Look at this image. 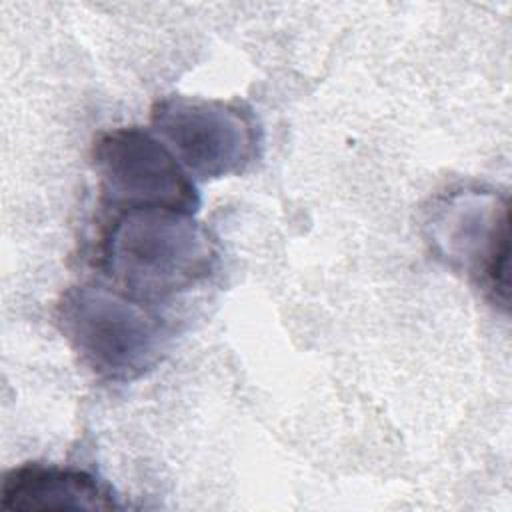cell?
Here are the masks:
<instances>
[{
  "instance_id": "6da1fadb",
  "label": "cell",
  "mask_w": 512,
  "mask_h": 512,
  "mask_svg": "<svg viewBox=\"0 0 512 512\" xmlns=\"http://www.w3.org/2000/svg\"><path fill=\"white\" fill-rule=\"evenodd\" d=\"M216 240L194 214L170 208L112 212L98 242V266L120 292L156 304L206 280Z\"/></svg>"
},
{
  "instance_id": "7a4b0ae2",
  "label": "cell",
  "mask_w": 512,
  "mask_h": 512,
  "mask_svg": "<svg viewBox=\"0 0 512 512\" xmlns=\"http://www.w3.org/2000/svg\"><path fill=\"white\" fill-rule=\"evenodd\" d=\"M56 322L80 360L102 380L132 382L164 358L170 328L152 304L112 284L84 282L62 292Z\"/></svg>"
},
{
  "instance_id": "3957f363",
  "label": "cell",
  "mask_w": 512,
  "mask_h": 512,
  "mask_svg": "<svg viewBox=\"0 0 512 512\" xmlns=\"http://www.w3.org/2000/svg\"><path fill=\"white\" fill-rule=\"evenodd\" d=\"M152 132L196 180L242 174L258 156L262 130L236 100L170 94L152 106Z\"/></svg>"
},
{
  "instance_id": "277c9868",
  "label": "cell",
  "mask_w": 512,
  "mask_h": 512,
  "mask_svg": "<svg viewBox=\"0 0 512 512\" xmlns=\"http://www.w3.org/2000/svg\"><path fill=\"white\" fill-rule=\"evenodd\" d=\"M100 202L112 210L170 208L194 214L200 206L192 176L172 150L140 126L100 132L92 144Z\"/></svg>"
},
{
  "instance_id": "5b68a950",
  "label": "cell",
  "mask_w": 512,
  "mask_h": 512,
  "mask_svg": "<svg viewBox=\"0 0 512 512\" xmlns=\"http://www.w3.org/2000/svg\"><path fill=\"white\" fill-rule=\"evenodd\" d=\"M434 252L470 274L486 296L508 308V200L460 188L440 198L426 220Z\"/></svg>"
},
{
  "instance_id": "8992f818",
  "label": "cell",
  "mask_w": 512,
  "mask_h": 512,
  "mask_svg": "<svg viewBox=\"0 0 512 512\" xmlns=\"http://www.w3.org/2000/svg\"><path fill=\"white\" fill-rule=\"evenodd\" d=\"M0 508L36 510H118L114 490L92 472L74 466L28 462L4 474Z\"/></svg>"
}]
</instances>
